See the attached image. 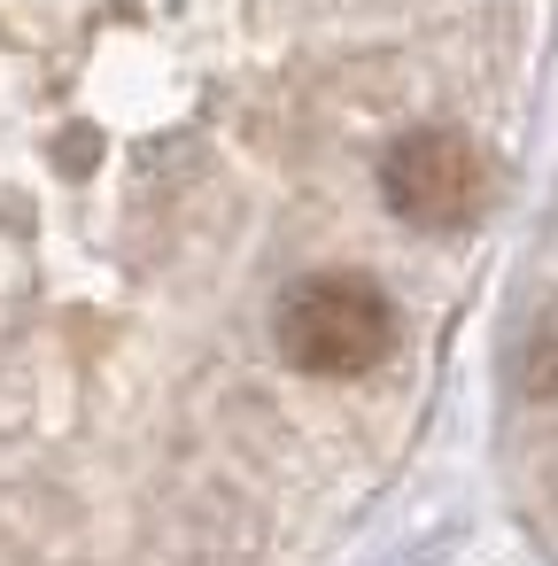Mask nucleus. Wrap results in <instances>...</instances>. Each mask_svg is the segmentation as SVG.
<instances>
[{
	"mask_svg": "<svg viewBox=\"0 0 558 566\" xmlns=\"http://www.w3.org/2000/svg\"><path fill=\"white\" fill-rule=\"evenodd\" d=\"M396 349V303L365 272H310L280 303V357L310 380H357Z\"/></svg>",
	"mask_w": 558,
	"mask_h": 566,
	"instance_id": "1",
	"label": "nucleus"
},
{
	"mask_svg": "<svg viewBox=\"0 0 558 566\" xmlns=\"http://www.w3.org/2000/svg\"><path fill=\"white\" fill-rule=\"evenodd\" d=\"M488 187H496L488 156H481L465 133H450V125H419V133H403V140L380 156V195H388V210H396L403 226H419V233H457V226H473V218L488 210Z\"/></svg>",
	"mask_w": 558,
	"mask_h": 566,
	"instance_id": "2",
	"label": "nucleus"
}]
</instances>
